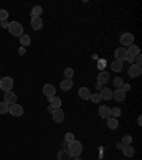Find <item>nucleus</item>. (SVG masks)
<instances>
[{"instance_id": "nucleus-34", "label": "nucleus", "mask_w": 142, "mask_h": 160, "mask_svg": "<svg viewBox=\"0 0 142 160\" xmlns=\"http://www.w3.org/2000/svg\"><path fill=\"white\" fill-rule=\"evenodd\" d=\"M121 90H122V92H129V90H131V84H128V83H124L122 84V87H121Z\"/></svg>"}, {"instance_id": "nucleus-10", "label": "nucleus", "mask_w": 142, "mask_h": 160, "mask_svg": "<svg viewBox=\"0 0 142 160\" xmlns=\"http://www.w3.org/2000/svg\"><path fill=\"white\" fill-rule=\"evenodd\" d=\"M109 73L108 72H105V70H103V72H99L98 73V77H97V80H98V83L101 84V86H104V84H107L109 82Z\"/></svg>"}, {"instance_id": "nucleus-31", "label": "nucleus", "mask_w": 142, "mask_h": 160, "mask_svg": "<svg viewBox=\"0 0 142 160\" xmlns=\"http://www.w3.org/2000/svg\"><path fill=\"white\" fill-rule=\"evenodd\" d=\"M124 84V79H121V77H115L114 79V86L117 87V89H121Z\"/></svg>"}, {"instance_id": "nucleus-6", "label": "nucleus", "mask_w": 142, "mask_h": 160, "mask_svg": "<svg viewBox=\"0 0 142 160\" xmlns=\"http://www.w3.org/2000/svg\"><path fill=\"white\" fill-rule=\"evenodd\" d=\"M51 117H53V120L56 123H63L66 114H64V112L61 109H54L53 112H51Z\"/></svg>"}, {"instance_id": "nucleus-39", "label": "nucleus", "mask_w": 142, "mask_h": 160, "mask_svg": "<svg viewBox=\"0 0 142 160\" xmlns=\"http://www.w3.org/2000/svg\"><path fill=\"white\" fill-rule=\"evenodd\" d=\"M141 124H142V119H141V116H139L138 117V126H141Z\"/></svg>"}, {"instance_id": "nucleus-32", "label": "nucleus", "mask_w": 142, "mask_h": 160, "mask_svg": "<svg viewBox=\"0 0 142 160\" xmlns=\"http://www.w3.org/2000/svg\"><path fill=\"white\" fill-rule=\"evenodd\" d=\"M89 100L93 102V103H99L101 102V96H99V93H94V94H91V97H89Z\"/></svg>"}, {"instance_id": "nucleus-11", "label": "nucleus", "mask_w": 142, "mask_h": 160, "mask_svg": "<svg viewBox=\"0 0 142 160\" xmlns=\"http://www.w3.org/2000/svg\"><path fill=\"white\" fill-rule=\"evenodd\" d=\"M4 103H7L9 106H11V104H14L17 102V96L13 93V92H6L4 93Z\"/></svg>"}, {"instance_id": "nucleus-15", "label": "nucleus", "mask_w": 142, "mask_h": 160, "mask_svg": "<svg viewBox=\"0 0 142 160\" xmlns=\"http://www.w3.org/2000/svg\"><path fill=\"white\" fill-rule=\"evenodd\" d=\"M98 93H99V96H101L103 100H111L112 99V92H111V89H108V87H103Z\"/></svg>"}, {"instance_id": "nucleus-24", "label": "nucleus", "mask_w": 142, "mask_h": 160, "mask_svg": "<svg viewBox=\"0 0 142 160\" xmlns=\"http://www.w3.org/2000/svg\"><path fill=\"white\" fill-rule=\"evenodd\" d=\"M111 69L118 73V72H121V70L124 69V63L122 62H118V60H114L112 63H111Z\"/></svg>"}, {"instance_id": "nucleus-23", "label": "nucleus", "mask_w": 142, "mask_h": 160, "mask_svg": "<svg viewBox=\"0 0 142 160\" xmlns=\"http://www.w3.org/2000/svg\"><path fill=\"white\" fill-rule=\"evenodd\" d=\"M57 160H71V156L68 154V152L66 149H63L57 153Z\"/></svg>"}, {"instance_id": "nucleus-20", "label": "nucleus", "mask_w": 142, "mask_h": 160, "mask_svg": "<svg viewBox=\"0 0 142 160\" xmlns=\"http://www.w3.org/2000/svg\"><path fill=\"white\" fill-rule=\"evenodd\" d=\"M122 154L125 157H134V154H135V149H134L131 144L122 146Z\"/></svg>"}, {"instance_id": "nucleus-13", "label": "nucleus", "mask_w": 142, "mask_h": 160, "mask_svg": "<svg viewBox=\"0 0 142 160\" xmlns=\"http://www.w3.org/2000/svg\"><path fill=\"white\" fill-rule=\"evenodd\" d=\"M98 114H99V117H103V119L107 120L108 117H111V109L108 106H105V104H103L98 109Z\"/></svg>"}, {"instance_id": "nucleus-29", "label": "nucleus", "mask_w": 142, "mask_h": 160, "mask_svg": "<svg viewBox=\"0 0 142 160\" xmlns=\"http://www.w3.org/2000/svg\"><path fill=\"white\" fill-rule=\"evenodd\" d=\"M9 19V12L4 9H0V22H6Z\"/></svg>"}, {"instance_id": "nucleus-25", "label": "nucleus", "mask_w": 142, "mask_h": 160, "mask_svg": "<svg viewBox=\"0 0 142 160\" xmlns=\"http://www.w3.org/2000/svg\"><path fill=\"white\" fill-rule=\"evenodd\" d=\"M43 14V7L41 6H34L31 9V17H41Z\"/></svg>"}, {"instance_id": "nucleus-19", "label": "nucleus", "mask_w": 142, "mask_h": 160, "mask_svg": "<svg viewBox=\"0 0 142 160\" xmlns=\"http://www.w3.org/2000/svg\"><path fill=\"white\" fill-rule=\"evenodd\" d=\"M48 103H50V106L53 107V109H61V99L60 97H57V96H54V97H50L48 99Z\"/></svg>"}, {"instance_id": "nucleus-9", "label": "nucleus", "mask_w": 142, "mask_h": 160, "mask_svg": "<svg viewBox=\"0 0 142 160\" xmlns=\"http://www.w3.org/2000/svg\"><path fill=\"white\" fill-rule=\"evenodd\" d=\"M142 73V67L141 66H136V64H131L128 69V74L129 77H132V79H135V77L141 76Z\"/></svg>"}, {"instance_id": "nucleus-38", "label": "nucleus", "mask_w": 142, "mask_h": 160, "mask_svg": "<svg viewBox=\"0 0 142 160\" xmlns=\"http://www.w3.org/2000/svg\"><path fill=\"white\" fill-rule=\"evenodd\" d=\"M95 89H97V90H98V92H99V90L103 89V86H101V84H99L98 82H97V83H95Z\"/></svg>"}, {"instance_id": "nucleus-2", "label": "nucleus", "mask_w": 142, "mask_h": 160, "mask_svg": "<svg viewBox=\"0 0 142 160\" xmlns=\"http://www.w3.org/2000/svg\"><path fill=\"white\" fill-rule=\"evenodd\" d=\"M9 32H10V34L11 36H14V37H20V36H23V26L19 23V22H11V23H9Z\"/></svg>"}, {"instance_id": "nucleus-26", "label": "nucleus", "mask_w": 142, "mask_h": 160, "mask_svg": "<svg viewBox=\"0 0 142 160\" xmlns=\"http://www.w3.org/2000/svg\"><path fill=\"white\" fill-rule=\"evenodd\" d=\"M121 143H122L124 146H126V144H131V143H132V136H131V134H124L122 140H121Z\"/></svg>"}, {"instance_id": "nucleus-36", "label": "nucleus", "mask_w": 142, "mask_h": 160, "mask_svg": "<svg viewBox=\"0 0 142 160\" xmlns=\"http://www.w3.org/2000/svg\"><path fill=\"white\" fill-rule=\"evenodd\" d=\"M19 54H20V56L26 54V47H21V46H20V49H19Z\"/></svg>"}, {"instance_id": "nucleus-30", "label": "nucleus", "mask_w": 142, "mask_h": 160, "mask_svg": "<svg viewBox=\"0 0 142 160\" xmlns=\"http://www.w3.org/2000/svg\"><path fill=\"white\" fill-rule=\"evenodd\" d=\"M64 76H66V79H73V76H74V70L71 69V67H67V69L64 70Z\"/></svg>"}, {"instance_id": "nucleus-21", "label": "nucleus", "mask_w": 142, "mask_h": 160, "mask_svg": "<svg viewBox=\"0 0 142 160\" xmlns=\"http://www.w3.org/2000/svg\"><path fill=\"white\" fill-rule=\"evenodd\" d=\"M118 120L117 119H114V117H108L107 119V126H108V129H111V130H117L118 129Z\"/></svg>"}, {"instance_id": "nucleus-17", "label": "nucleus", "mask_w": 142, "mask_h": 160, "mask_svg": "<svg viewBox=\"0 0 142 160\" xmlns=\"http://www.w3.org/2000/svg\"><path fill=\"white\" fill-rule=\"evenodd\" d=\"M73 80L71 79H64L61 80V83H60V89L63 90V92H68L70 89H73Z\"/></svg>"}, {"instance_id": "nucleus-37", "label": "nucleus", "mask_w": 142, "mask_h": 160, "mask_svg": "<svg viewBox=\"0 0 142 160\" xmlns=\"http://www.w3.org/2000/svg\"><path fill=\"white\" fill-rule=\"evenodd\" d=\"M0 26L3 27V29H7V27H9V23H7V20H6V22H2V23H0Z\"/></svg>"}, {"instance_id": "nucleus-1", "label": "nucleus", "mask_w": 142, "mask_h": 160, "mask_svg": "<svg viewBox=\"0 0 142 160\" xmlns=\"http://www.w3.org/2000/svg\"><path fill=\"white\" fill-rule=\"evenodd\" d=\"M67 152L71 157H80L81 153H83V144L80 143L78 140H73L68 143V147H67Z\"/></svg>"}, {"instance_id": "nucleus-4", "label": "nucleus", "mask_w": 142, "mask_h": 160, "mask_svg": "<svg viewBox=\"0 0 142 160\" xmlns=\"http://www.w3.org/2000/svg\"><path fill=\"white\" fill-rule=\"evenodd\" d=\"M9 113L14 117H21L24 114V109L20 106V104L14 103V104H11V106H9Z\"/></svg>"}, {"instance_id": "nucleus-18", "label": "nucleus", "mask_w": 142, "mask_h": 160, "mask_svg": "<svg viewBox=\"0 0 142 160\" xmlns=\"http://www.w3.org/2000/svg\"><path fill=\"white\" fill-rule=\"evenodd\" d=\"M91 92H89L88 87H80L78 90V96L81 97L83 100H89V97H91Z\"/></svg>"}, {"instance_id": "nucleus-35", "label": "nucleus", "mask_w": 142, "mask_h": 160, "mask_svg": "<svg viewBox=\"0 0 142 160\" xmlns=\"http://www.w3.org/2000/svg\"><path fill=\"white\" fill-rule=\"evenodd\" d=\"M141 54H138V56H136L135 57V64H136V66H141V63H142V59H141Z\"/></svg>"}, {"instance_id": "nucleus-40", "label": "nucleus", "mask_w": 142, "mask_h": 160, "mask_svg": "<svg viewBox=\"0 0 142 160\" xmlns=\"http://www.w3.org/2000/svg\"><path fill=\"white\" fill-rule=\"evenodd\" d=\"M71 160H83L81 157H74V159H71Z\"/></svg>"}, {"instance_id": "nucleus-5", "label": "nucleus", "mask_w": 142, "mask_h": 160, "mask_svg": "<svg viewBox=\"0 0 142 160\" xmlns=\"http://www.w3.org/2000/svg\"><path fill=\"white\" fill-rule=\"evenodd\" d=\"M43 94L47 97V99H50V97H54L56 96V86L54 84H44L43 86Z\"/></svg>"}, {"instance_id": "nucleus-8", "label": "nucleus", "mask_w": 142, "mask_h": 160, "mask_svg": "<svg viewBox=\"0 0 142 160\" xmlns=\"http://www.w3.org/2000/svg\"><path fill=\"white\" fill-rule=\"evenodd\" d=\"M114 56H115V60L122 62V63H124V62L126 60V49H124V47H118V49H115Z\"/></svg>"}, {"instance_id": "nucleus-16", "label": "nucleus", "mask_w": 142, "mask_h": 160, "mask_svg": "<svg viewBox=\"0 0 142 160\" xmlns=\"http://www.w3.org/2000/svg\"><path fill=\"white\" fill-rule=\"evenodd\" d=\"M30 24H31V27H33L34 30L43 29V19H41V17H31Z\"/></svg>"}, {"instance_id": "nucleus-14", "label": "nucleus", "mask_w": 142, "mask_h": 160, "mask_svg": "<svg viewBox=\"0 0 142 160\" xmlns=\"http://www.w3.org/2000/svg\"><path fill=\"white\" fill-rule=\"evenodd\" d=\"M138 54H141V50H139L138 46H135V44H131V46H128V49H126V56L134 57V59H135Z\"/></svg>"}, {"instance_id": "nucleus-12", "label": "nucleus", "mask_w": 142, "mask_h": 160, "mask_svg": "<svg viewBox=\"0 0 142 160\" xmlns=\"http://www.w3.org/2000/svg\"><path fill=\"white\" fill-rule=\"evenodd\" d=\"M125 92H122V90L121 89H115L112 92V99L114 100H117V102H118V103H122L124 100H125Z\"/></svg>"}, {"instance_id": "nucleus-27", "label": "nucleus", "mask_w": 142, "mask_h": 160, "mask_svg": "<svg viewBox=\"0 0 142 160\" xmlns=\"http://www.w3.org/2000/svg\"><path fill=\"white\" fill-rule=\"evenodd\" d=\"M9 113V104L4 102H0V114H7Z\"/></svg>"}, {"instance_id": "nucleus-3", "label": "nucleus", "mask_w": 142, "mask_h": 160, "mask_svg": "<svg viewBox=\"0 0 142 160\" xmlns=\"http://www.w3.org/2000/svg\"><path fill=\"white\" fill-rule=\"evenodd\" d=\"M13 86H14V82L11 77L6 76V77H3V79H0V90H3L4 93H6V92H11Z\"/></svg>"}, {"instance_id": "nucleus-28", "label": "nucleus", "mask_w": 142, "mask_h": 160, "mask_svg": "<svg viewBox=\"0 0 142 160\" xmlns=\"http://www.w3.org/2000/svg\"><path fill=\"white\" fill-rule=\"evenodd\" d=\"M121 113H122V112H121L119 107H112V109H111V117H114V119L119 117L121 116Z\"/></svg>"}, {"instance_id": "nucleus-22", "label": "nucleus", "mask_w": 142, "mask_h": 160, "mask_svg": "<svg viewBox=\"0 0 142 160\" xmlns=\"http://www.w3.org/2000/svg\"><path fill=\"white\" fill-rule=\"evenodd\" d=\"M31 43V37L29 34H23V36H20V46L21 47H26V46H30Z\"/></svg>"}, {"instance_id": "nucleus-33", "label": "nucleus", "mask_w": 142, "mask_h": 160, "mask_svg": "<svg viewBox=\"0 0 142 160\" xmlns=\"http://www.w3.org/2000/svg\"><path fill=\"white\" fill-rule=\"evenodd\" d=\"M64 139H66L67 143H70V142H73V140H76V137H74V134H73V133H66Z\"/></svg>"}, {"instance_id": "nucleus-7", "label": "nucleus", "mask_w": 142, "mask_h": 160, "mask_svg": "<svg viewBox=\"0 0 142 160\" xmlns=\"http://www.w3.org/2000/svg\"><path fill=\"white\" fill-rule=\"evenodd\" d=\"M119 42H121L122 46H131V44H134V34L122 33L121 34V37H119Z\"/></svg>"}]
</instances>
